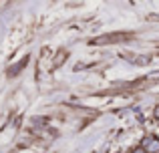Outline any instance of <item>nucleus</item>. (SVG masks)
I'll use <instances>...</instances> for the list:
<instances>
[{
  "mask_svg": "<svg viewBox=\"0 0 159 153\" xmlns=\"http://www.w3.org/2000/svg\"><path fill=\"white\" fill-rule=\"evenodd\" d=\"M131 153H147V151H145V149H143V147H141V145H139V147H135V149H133Z\"/></svg>",
  "mask_w": 159,
  "mask_h": 153,
  "instance_id": "3",
  "label": "nucleus"
},
{
  "mask_svg": "<svg viewBox=\"0 0 159 153\" xmlns=\"http://www.w3.org/2000/svg\"><path fill=\"white\" fill-rule=\"evenodd\" d=\"M62 56H65V52H61V55L57 56V61H54V67H58V65L62 63Z\"/></svg>",
  "mask_w": 159,
  "mask_h": 153,
  "instance_id": "2",
  "label": "nucleus"
},
{
  "mask_svg": "<svg viewBox=\"0 0 159 153\" xmlns=\"http://www.w3.org/2000/svg\"><path fill=\"white\" fill-rule=\"evenodd\" d=\"M141 147L147 153H159V139L157 137H145L143 143H141Z\"/></svg>",
  "mask_w": 159,
  "mask_h": 153,
  "instance_id": "1",
  "label": "nucleus"
}]
</instances>
